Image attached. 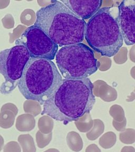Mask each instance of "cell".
Returning a JSON list of instances; mask_svg holds the SVG:
<instances>
[{
  "mask_svg": "<svg viewBox=\"0 0 135 152\" xmlns=\"http://www.w3.org/2000/svg\"><path fill=\"white\" fill-rule=\"evenodd\" d=\"M90 79H62L55 92L43 104L42 114L65 124L76 121L89 113L96 102Z\"/></svg>",
  "mask_w": 135,
  "mask_h": 152,
  "instance_id": "cell-1",
  "label": "cell"
},
{
  "mask_svg": "<svg viewBox=\"0 0 135 152\" xmlns=\"http://www.w3.org/2000/svg\"><path fill=\"white\" fill-rule=\"evenodd\" d=\"M34 26L39 27L60 47L81 43L85 35L86 22L59 1L36 12Z\"/></svg>",
  "mask_w": 135,
  "mask_h": 152,
  "instance_id": "cell-2",
  "label": "cell"
},
{
  "mask_svg": "<svg viewBox=\"0 0 135 152\" xmlns=\"http://www.w3.org/2000/svg\"><path fill=\"white\" fill-rule=\"evenodd\" d=\"M62 80L61 74L51 60L30 58L24 66L18 86L26 99L43 104Z\"/></svg>",
  "mask_w": 135,
  "mask_h": 152,
  "instance_id": "cell-3",
  "label": "cell"
},
{
  "mask_svg": "<svg viewBox=\"0 0 135 152\" xmlns=\"http://www.w3.org/2000/svg\"><path fill=\"white\" fill-rule=\"evenodd\" d=\"M118 12V8L102 7L86 24L85 40L91 48L102 56H114L123 45Z\"/></svg>",
  "mask_w": 135,
  "mask_h": 152,
  "instance_id": "cell-4",
  "label": "cell"
},
{
  "mask_svg": "<svg viewBox=\"0 0 135 152\" xmlns=\"http://www.w3.org/2000/svg\"><path fill=\"white\" fill-rule=\"evenodd\" d=\"M55 57L58 68L64 79L87 78L98 69L99 64L93 50L82 43L61 47Z\"/></svg>",
  "mask_w": 135,
  "mask_h": 152,
  "instance_id": "cell-5",
  "label": "cell"
},
{
  "mask_svg": "<svg viewBox=\"0 0 135 152\" xmlns=\"http://www.w3.org/2000/svg\"><path fill=\"white\" fill-rule=\"evenodd\" d=\"M30 58L28 50L23 45H15L0 51V74L7 85L5 93H9L17 87Z\"/></svg>",
  "mask_w": 135,
  "mask_h": 152,
  "instance_id": "cell-6",
  "label": "cell"
},
{
  "mask_svg": "<svg viewBox=\"0 0 135 152\" xmlns=\"http://www.w3.org/2000/svg\"><path fill=\"white\" fill-rule=\"evenodd\" d=\"M15 43L26 47L30 58L51 61L55 59L59 48L41 28L34 25L26 28Z\"/></svg>",
  "mask_w": 135,
  "mask_h": 152,
  "instance_id": "cell-7",
  "label": "cell"
},
{
  "mask_svg": "<svg viewBox=\"0 0 135 152\" xmlns=\"http://www.w3.org/2000/svg\"><path fill=\"white\" fill-rule=\"evenodd\" d=\"M135 1H122L118 7V23L123 40L127 45H134L135 41Z\"/></svg>",
  "mask_w": 135,
  "mask_h": 152,
  "instance_id": "cell-8",
  "label": "cell"
},
{
  "mask_svg": "<svg viewBox=\"0 0 135 152\" xmlns=\"http://www.w3.org/2000/svg\"><path fill=\"white\" fill-rule=\"evenodd\" d=\"M60 1L74 14L83 20L93 17L100 9L102 4L101 0H61Z\"/></svg>",
  "mask_w": 135,
  "mask_h": 152,
  "instance_id": "cell-9",
  "label": "cell"
},
{
  "mask_svg": "<svg viewBox=\"0 0 135 152\" xmlns=\"http://www.w3.org/2000/svg\"><path fill=\"white\" fill-rule=\"evenodd\" d=\"M18 108L11 103L3 104L0 113V127L4 129L11 128L14 124Z\"/></svg>",
  "mask_w": 135,
  "mask_h": 152,
  "instance_id": "cell-10",
  "label": "cell"
},
{
  "mask_svg": "<svg viewBox=\"0 0 135 152\" xmlns=\"http://www.w3.org/2000/svg\"><path fill=\"white\" fill-rule=\"evenodd\" d=\"M15 127L20 132H30L35 127V120L28 115H22L18 117Z\"/></svg>",
  "mask_w": 135,
  "mask_h": 152,
  "instance_id": "cell-11",
  "label": "cell"
},
{
  "mask_svg": "<svg viewBox=\"0 0 135 152\" xmlns=\"http://www.w3.org/2000/svg\"><path fill=\"white\" fill-rule=\"evenodd\" d=\"M66 142L70 150L78 152L82 150L83 142L82 138L76 132H70L66 135Z\"/></svg>",
  "mask_w": 135,
  "mask_h": 152,
  "instance_id": "cell-12",
  "label": "cell"
},
{
  "mask_svg": "<svg viewBox=\"0 0 135 152\" xmlns=\"http://www.w3.org/2000/svg\"><path fill=\"white\" fill-rule=\"evenodd\" d=\"M18 140L21 146L23 152H36L34 142L30 134L20 135Z\"/></svg>",
  "mask_w": 135,
  "mask_h": 152,
  "instance_id": "cell-13",
  "label": "cell"
},
{
  "mask_svg": "<svg viewBox=\"0 0 135 152\" xmlns=\"http://www.w3.org/2000/svg\"><path fill=\"white\" fill-rule=\"evenodd\" d=\"M76 127L82 133H86L90 131L93 126V121L89 117V113L85 114L75 121Z\"/></svg>",
  "mask_w": 135,
  "mask_h": 152,
  "instance_id": "cell-14",
  "label": "cell"
},
{
  "mask_svg": "<svg viewBox=\"0 0 135 152\" xmlns=\"http://www.w3.org/2000/svg\"><path fill=\"white\" fill-rule=\"evenodd\" d=\"M116 135L114 132H108L100 138L99 143L104 149H109L116 144Z\"/></svg>",
  "mask_w": 135,
  "mask_h": 152,
  "instance_id": "cell-15",
  "label": "cell"
},
{
  "mask_svg": "<svg viewBox=\"0 0 135 152\" xmlns=\"http://www.w3.org/2000/svg\"><path fill=\"white\" fill-rule=\"evenodd\" d=\"M95 125L93 129L87 133L86 136L89 140H95L104 132V125L102 121L95 120Z\"/></svg>",
  "mask_w": 135,
  "mask_h": 152,
  "instance_id": "cell-16",
  "label": "cell"
},
{
  "mask_svg": "<svg viewBox=\"0 0 135 152\" xmlns=\"http://www.w3.org/2000/svg\"><path fill=\"white\" fill-rule=\"evenodd\" d=\"M38 127L41 133L45 134H49L52 132L53 128V121L51 117L47 116H43L39 121Z\"/></svg>",
  "mask_w": 135,
  "mask_h": 152,
  "instance_id": "cell-17",
  "label": "cell"
},
{
  "mask_svg": "<svg viewBox=\"0 0 135 152\" xmlns=\"http://www.w3.org/2000/svg\"><path fill=\"white\" fill-rule=\"evenodd\" d=\"M119 139L125 144H132L135 142V131L134 129L128 128L122 131L119 134Z\"/></svg>",
  "mask_w": 135,
  "mask_h": 152,
  "instance_id": "cell-18",
  "label": "cell"
},
{
  "mask_svg": "<svg viewBox=\"0 0 135 152\" xmlns=\"http://www.w3.org/2000/svg\"><path fill=\"white\" fill-rule=\"evenodd\" d=\"M52 133L45 134L38 131L36 134V142L39 148H43L49 145L52 140Z\"/></svg>",
  "mask_w": 135,
  "mask_h": 152,
  "instance_id": "cell-19",
  "label": "cell"
},
{
  "mask_svg": "<svg viewBox=\"0 0 135 152\" xmlns=\"http://www.w3.org/2000/svg\"><path fill=\"white\" fill-rule=\"evenodd\" d=\"M4 152H21V149L19 144L15 141L7 142L4 147Z\"/></svg>",
  "mask_w": 135,
  "mask_h": 152,
  "instance_id": "cell-20",
  "label": "cell"
},
{
  "mask_svg": "<svg viewBox=\"0 0 135 152\" xmlns=\"http://www.w3.org/2000/svg\"><path fill=\"white\" fill-rule=\"evenodd\" d=\"M3 26L5 28L9 29L14 26V20L11 14H7L2 19Z\"/></svg>",
  "mask_w": 135,
  "mask_h": 152,
  "instance_id": "cell-21",
  "label": "cell"
},
{
  "mask_svg": "<svg viewBox=\"0 0 135 152\" xmlns=\"http://www.w3.org/2000/svg\"><path fill=\"white\" fill-rule=\"evenodd\" d=\"M113 126L117 131H118V132H122L125 129V127H126V121H125L121 123H116L114 121H113Z\"/></svg>",
  "mask_w": 135,
  "mask_h": 152,
  "instance_id": "cell-22",
  "label": "cell"
},
{
  "mask_svg": "<svg viewBox=\"0 0 135 152\" xmlns=\"http://www.w3.org/2000/svg\"><path fill=\"white\" fill-rule=\"evenodd\" d=\"M85 152H101L97 145L93 144L86 148Z\"/></svg>",
  "mask_w": 135,
  "mask_h": 152,
  "instance_id": "cell-23",
  "label": "cell"
},
{
  "mask_svg": "<svg viewBox=\"0 0 135 152\" xmlns=\"http://www.w3.org/2000/svg\"><path fill=\"white\" fill-rule=\"evenodd\" d=\"M9 0H0V10L4 9L9 4Z\"/></svg>",
  "mask_w": 135,
  "mask_h": 152,
  "instance_id": "cell-24",
  "label": "cell"
},
{
  "mask_svg": "<svg viewBox=\"0 0 135 152\" xmlns=\"http://www.w3.org/2000/svg\"><path fill=\"white\" fill-rule=\"evenodd\" d=\"M120 152H135V149L133 146H124Z\"/></svg>",
  "mask_w": 135,
  "mask_h": 152,
  "instance_id": "cell-25",
  "label": "cell"
},
{
  "mask_svg": "<svg viewBox=\"0 0 135 152\" xmlns=\"http://www.w3.org/2000/svg\"><path fill=\"white\" fill-rule=\"evenodd\" d=\"M4 145V139L2 136L0 135V152L2 150L3 147Z\"/></svg>",
  "mask_w": 135,
  "mask_h": 152,
  "instance_id": "cell-26",
  "label": "cell"
},
{
  "mask_svg": "<svg viewBox=\"0 0 135 152\" xmlns=\"http://www.w3.org/2000/svg\"><path fill=\"white\" fill-rule=\"evenodd\" d=\"M44 152H60L59 151L57 150V149H55V148H50L49 150L45 151Z\"/></svg>",
  "mask_w": 135,
  "mask_h": 152,
  "instance_id": "cell-27",
  "label": "cell"
}]
</instances>
